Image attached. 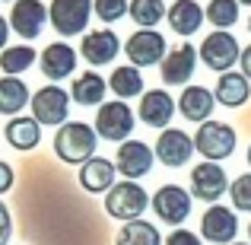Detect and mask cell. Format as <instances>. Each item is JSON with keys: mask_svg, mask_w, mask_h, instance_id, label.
Returning a JSON list of instances; mask_svg holds the SVG:
<instances>
[{"mask_svg": "<svg viewBox=\"0 0 251 245\" xmlns=\"http://www.w3.org/2000/svg\"><path fill=\"white\" fill-rule=\"evenodd\" d=\"M99 150V134L92 124L86 121H67L57 128L54 134V153L61 163L67 165H83L86 160H92Z\"/></svg>", "mask_w": 251, "mask_h": 245, "instance_id": "obj_1", "label": "cell"}, {"mask_svg": "<svg viewBox=\"0 0 251 245\" xmlns=\"http://www.w3.org/2000/svg\"><path fill=\"white\" fill-rule=\"evenodd\" d=\"M150 207V194L143 191L140 182H118L115 188L105 194V214L111 220H121V223H130V220H140L143 210Z\"/></svg>", "mask_w": 251, "mask_h": 245, "instance_id": "obj_2", "label": "cell"}, {"mask_svg": "<svg viewBox=\"0 0 251 245\" xmlns=\"http://www.w3.org/2000/svg\"><path fill=\"white\" fill-rule=\"evenodd\" d=\"M194 150L203 156L207 163H223L235 153V128L226 121H203L197 124L194 134Z\"/></svg>", "mask_w": 251, "mask_h": 245, "instance_id": "obj_3", "label": "cell"}, {"mask_svg": "<svg viewBox=\"0 0 251 245\" xmlns=\"http://www.w3.org/2000/svg\"><path fill=\"white\" fill-rule=\"evenodd\" d=\"M137 118L134 111H130L127 102H121V99H111V102H102L96 111V134L99 140H111V143H124L130 140V131H134Z\"/></svg>", "mask_w": 251, "mask_h": 245, "instance_id": "obj_4", "label": "cell"}, {"mask_svg": "<svg viewBox=\"0 0 251 245\" xmlns=\"http://www.w3.org/2000/svg\"><path fill=\"white\" fill-rule=\"evenodd\" d=\"M70 92L61 89L57 83H48L42 86L38 92H32V118L38 124H48V128H61L67 124V115H70Z\"/></svg>", "mask_w": 251, "mask_h": 245, "instance_id": "obj_5", "label": "cell"}, {"mask_svg": "<svg viewBox=\"0 0 251 245\" xmlns=\"http://www.w3.org/2000/svg\"><path fill=\"white\" fill-rule=\"evenodd\" d=\"M197 57L207 64V70H216V74H229V70L239 64L242 48H239V42H235L232 32H220V29H213V32H210V35L201 42V48H197Z\"/></svg>", "mask_w": 251, "mask_h": 245, "instance_id": "obj_6", "label": "cell"}, {"mask_svg": "<svg viewBox=\"0 0 251 245\" xmlns=\"http://www.w3.org/2000/svg\"><path fill=\"white\" fill-rule=\"evenodd\" d=\"M92 19V0H51L48 6V23L61 38L86 35V26Z\"/></svg>", "mask_w": 251, "mask_h": 245, "instance_id": "obj_7", "label": "cell"}, {"mask_svg": "<svg viewBox=\"0 0 251 245\" xmlns=\"http://www.w3.org/2000/svg\"><path fill=\"white\" fill-rule=\"evenodd\" d=\"M150 207L156 210V220L159 223H169V226L178 229V223H184L191 217L194 197H191V191L181 188V185H162V188H156Z\"/></svg>", "mask_w": 251, "mask_h": 245, "instance_id": "obj_8", "label": "cell"}, {"mask_svg": "<svg viewBox=\"0 0 251 245\" xmlns=\"http://www.w3.org/2000/svg\"><path fill=\"white\" fill-rule=\"evenodd\" d=\"M166 35L156 29H137L134 35H127L124 42V54L134 67H153V64H162V57L169 54L166 48Z\"/></svg>", "mask_w": 251, "mask_h": 245, "instance_id": "obj_9", "label": "cell"}, {"mask_svg": "<svg viewBox=\"0 0 251 245\" xmlns=\"http://www.w3.org/2000/svg\"><path fill=\"white\" fill-rule=\"evenodd\" d=\"M191 197L194 201H203V204H216L223 194L229 191V175L220 163H197L191 169Z\"/></svg>", "mask_w": 251, "mask_h": 245, "instance_id": "obj_10", "label": "cell"}, {"mask_svg": "<svg viewBox=\"0 0 251 245\" xmlns=\"http://www.w3.org/2000/svg\"><path fill=\"white\" fill-rule=\"evenodd\" d=\"M239 236V217L226 204H210L201 217V239L213 245H232Z\"/></svg>", "mask_w": 251, "mask_h": 245, "instance_id": "obj_11", "label": "cell"}, {"mask_svg": "<svg viewBox=\"0 0 251 245\" xmlns=\"http://www.w3.org/2000/svg\"><path fill=\"white\" fill-rule=\"evenodd\" d=\"M48 23V6L42 0H16L10 10V29L16 32L23 42H35L45 32Z\"/></svg>", "mask_w": 251, "mask_h": 245, "instance_id": "obj_12", "label": "cell"}, {"mask_svg": "<svg viewBox=\"0 0 251 245\" xmlns=\"http://www.w3.org/2000/svg\"><path fill=\"white\" fill-rule=\"evenodd\" d=\"M153 163H156V153H153V147L150 143H143V140H124L121 147H118V156H115V169H118V175H124L127 182H137V178H143L150 169H153Z\"/></svg>", "mask_w": 251, "mask_h": 245, "instance_id": "obj_13", "label": "cell"}, {"mask_svg": "<svg viewBox=\"0 0 251 245\" xmlns=\"http://www.w3.org/2000/svg\"><path fill=\"white\" fill-rule=\"evenodd\" d=\"M156 160L162 165H169V169H181V165L191 163V156L197 153L194 150V137L184 134L181 128H166L159 134V140H156Z\"/></svg>", "mask_w": 251, "mask_h": 245, "instance_id": "obj_14", "label": "cell"}, {"mask_svg": "<svg viewBox=\"0 0 251 245\" xmlns=\"http://www.w3.org/2000/svg\"><path fill=\"white\" fill-rule=\"evenodd\" d=\"M121 51H124L121 38H118L111 29H105V26H102V29H89L83 35V42H80L83 61L92 64V67H105V64H111Z\"/></svg>", "mask_w": 251, "mask_h": 245, "instance_id": "obj_15", "label": "cell"}, {"mask_svg": "<svg viewBox=\"0 0 251 245\" xmlns=\"http://www.w3.org/2000/svg\"><path fill=\"white\" fill-rule=\"evenodd\" d=\"M194 70H197V48L188 42L172 48L159 64V74H162V83L166 86H191Z\"/></svg>", "mask_w": 251, "mask_h": 245, "instance_id": "obj_16", "label": "cell"}, {"mask_svg": "<svg viewBox=\"0 0 251 245\" xmlns=\"http://www.w3.org/2000/svg\"><path fill=\"white\" fill-rule=\"evenodd\" d=\"M175 111H178V102L169 96L166 89H147L140 96V109H137V115H140V121L147 124V128L166 131L172 124V118H175Z\"/></svg>", "mask_w": 251, "mask_h": 245, "instance_id": "obj_17", "label": "cell"}, {"mask_svg": "<svg viewBox=\"0 0 251 245\" xmlns=\"http://www.w3.org/2000/svg\"><path fill=\"white\" fill-rule=\"evenodd\" d=\"M76 178H80V188L89 191V194H108L118 185V169H115V163L105 160V156H92V160H86L80 165Z\"/></svg>", "mask_w": 251, "mask_h": 245, "instance_id": "obj_18", "label": "cell"}, {"mask_svg": "<svg viewBox=\"0 0 251 245\" xmlns=\"http://www.w3.org/2000/svg\"><path fill=\"white\" fill-rule=\"evenodd\" d=\"M38 64H42V74L48 77L51 83L67 80L76 70V48L67 45V42H51L48 48L38 54Z\"/></svg>", "mask_w": 251, "mask_h": 245, "instance_id": "obj_19", "label": "cell"}, {"mask_svg": "<svg viewBox=\"0 0 251 245\" xmlns=\"http://www.w3.org/2000/svg\"><path fill=\"white\" fill-rule=\"evenodd\" d=\"M213 109H216V96H213V89H207V86L191 83V86H184L181 96H178V111H181L184 121L203 124V121H210Z\"/></svg>", "mask_w": 251, "mask_h": 245, "instance_id": "obj_20", "label": "cell"}, {"mask_svg": "<svg viewBox=\"0 0 251 245\" xmlns=\"http://www.w3.org/2000/svg\"><path fill=\"white\" fill-rule=\"evenodd\" d=\"M203 19H207V13H203V6L197 3V0H175L166 13L169 29L181 38H191L194 32H201Z\"/></svg>", "mask_w": 251, "mask_h": 245, "instance_id": "obj_21", "label": "cell"}, {"mask_svg": "<svg viewBox=\"0 0 251 245\" xmlns=\"http://www.w3.org/2000/svg\"><path fill=\"white\" fill-rule=\"evenodd\" d=\"M216 105H226V109H242V105L251 99V83L245 74L239 70H229V74H220V80L213 86Z\"/></svg>", "mask_w": 251, "mask_h": 245, "instance_id": "obj_22", "label": "cell"}, {"mask_svg": "<svg viewBox=\"0 0 251 245\" xmlns=\"http://www.w3.org/2000/svg\"><path fill=\"white\" fill-rule=\"evenodd\" d=\"M3 137H6V143H10L13 150L29 153V150H35L38 143H42V124H38L35 118L16 115V118H10V121H6Z\"/></svg>", "mask_w": 251, "mask_h": 245, "instance_id": "obj_23", "label": "cell"}, {"mask_svg": "<svg viewBox=\"0 0 251 245\" xmlns=\"http://www.w3.org/2000/svg\"><path fill=\"white\" fill-rule=\"evenodd\" d=\"M29 102L32 96H29V86L23 83V77H0V115L16 118Z\"/></svg>", "mask_w": 251, "mask_h": 245, "instance_id": "obj_24", "label": "cell"}, {"mask_svg": "<svg viewBox=\"0 0 251 245\" xmlns=\"http://www.w3.org/2000/svg\"><path fill=\"white\" fill-rule=\"evenodd\" d=\"M105 83L102 74H96V70H83L80 77L74 80V86H70V99H74L76 105H102L105 102Z\"/></svg>", "mask_w": 251, "mask_h": 245, "instance_id": "obj_25", "label": "cell"}, {"mask_svg": "<svg viewBox=\"0 0 251 245\" xmlns=\"http://www.w3.org/2000/svg\"><path fill=\"white\" fill-rule=\"evenodd\" d=\"M108 89L115 92L121 102H127V99H134V96H143V74L134 67V64L115 67L111 77H108Z\"/></svg>", "mask_w": 251, "mask_h": 245, "instance_id": "obj_26", "label": "cell"}, {"mask_svg": "<svg viewBox=\"0 0 251 245\" xmlns=\"http://www.w3.org/2000/svg\"><path fill=\"white\" fill-rule=\"evenodd\" d=\"M115 245H166L156 229V223H147V220H130L118 229L115 236Z\"/></svg>", "mask_w": 251, "mask_h": 245, "instance_id": "obj_27", "label": "cell"}, {"mask_svg": "<svg viewBox=\"0 0 251 245\" xmlns=\"http://www.w3.org/2000/svg\"><path fill=\"white\" fill-rule=\"evenodd\" d=\"M35 61H38V54H35L32 45H6V48L0 51V70H3V77L25 74Z\"/></svg>", "mask_w": 251, "mask_h": 245, "instance_id": "obj_28", "label": "cell"}, {"mask_svg": "<svg viewBox=\"0 0 251 245\" xmlns=\"http://www.w3.org/2000/svg\"><path fill=\"white\" fill-rule=\"evenodd\" d=\"M130 19H134L140 29H156V26L166 19L169 6L162 0H130Z\"/></svg>", "mask_w": 251, "mask_h": 245, "instance_id": "obj_29", "label": "cell"}, {"mask_svg": "<svg viewBox=\"0 0 251 245\" xmlns=\"http://www.w3.org/2000/svg\"><path fill=\"white\" fill-rule=\"evenodd\" d=\"M239 0H210L207 3V23L213 26V29H220V32H229L235 23H239Z\"/></svg>", "mask_w": 251, "mask_h": 245, "instance_id": "obj_30", "label": "cell"}, {"mask_svg": "<svg viewBox=\"0 0 251 245\" xmlns=\"http://www.w3.org/2000/svg\"><path fill=\"white\" fill-rule=\"evenodd\" d=\"M229 197H232L235 210L251 214V172H242L239 178H232V185H229Z\"/></svg>", "mask_w": 251, "mask_h": 245, "instance_id": "obj_31", "label": "cell"}, {"mask_svg": "<svg viewBox=\"0 0 251 245\" xmlns=\"http://www.w3.org/2000/svg\"><path fill=\"white\" fill-rule=\"evenodd\" d=\"M127 10H130L127 0H92V16L102 23H118L127 16Z\"/></svg>", "mask_w": 251, "mask_h": 245, "instance_id": "obj_32", "label": "cell"}, {"mask_svg": "<svg viewBox=\"0 0 251 245\" xmlns=\"http://www.w3.org/2000/svg\"><path fill=\"white\" fill-rule=\"evenodd\" d=\"M166 245H203V239L197 233H191V229L178 226V229H172V233L166 236Z\"/></svg>", "mask_w": 251, "mask_h": 245, "instance_id": "obj_33", "label": "cell"}, {"mask_svg": "<svg viewBox=\"0 0 251 245\" xmlns=\"http://www.w3.org/2000/svg\"><path fill=\"white\" fill-rule=\"evenodd\" d=\"M10 236H13V217L6 210V204L0 201V245H10Z\"/></svg>", "mask_w": 251, "mask_h": 245, "instance_id": "obj_34", "label": "cell"}, {"mask_svg": "<svg viewBox=\"0 0 251 245\" xmlns=\"http://www.w3.org/2000/svg\"><path fill=\"white\" fill-rule=\"evenodd\" d=\"M13 182H16V172H13V165L0 160V194H6V191L13 188Z\"/></svg>", "mask_w": 251, "mask_h": 245, "instance_id": "obj_35", "label": "cell"}, {"mask_svg": "<svg viewBox=\"0 0 251 245\" xmlns=\"http://www.w3.org/2000/svg\"><path fill=\"white\" fill-rule=\"evenodd\" d=\"M239 64H242V74H245V77H248V83H251V45H248L245 51H242Z\"/></svg>", "mask_w": 251, "mask_h": 245, "instance_id": "obj_36", "label": "cell"}, {"mask_svg": "<svg viewBox=\"0 0 251 245\" xmlns=\"http://www.w3.org/2000/svg\"><path fill=\"white\" fill-rule=\"evenodd\" d=\"M6 38H10V19H3V16H0V51H3Z\"/></svg>", "mask_w": 251, "mask_h": 245, "instance_id": "obj_37", "label": "cell"}, {"mask_svg": "<svg viewBox=\"0 0 251 245\" xmlns=\"http://www.w3.org/2000/svg\"><path fill=\"white\" fill-rule=\"evenodd\" d=\"M248 165H251V143H248Z\"/></svg>", "mask_w": 251, "mask_h": 245, "instance_id": "obj_38", "label": "cell"}, {"mask_svg": "<svg viewBox=\"0 0 251 245\" xmlns=\"http://www.w3.org/2000/svg\"><path fill=\"white\" fill-rule=\"evenodd\" d=\"M239 3H245V6H251V0H239Z\"/></svg>", "mask_w": 251, "mask_h": 245, "instance_id": "obj_39", "label": "cell"}, {"mask_svg": "<svg viewBox=\"0 0 251 245\" xmlns=\"http://www.w3.org/2000/svg\"><path fill=\"white\" fill-rule=\"evenodd\" d=\"M232 245H251V242H232Z\"/></svg>", "mask_w": 251, "mask_h": 245, "instance_id": "obj_40", "label": "cell"}, {"mask_svg": "<svg viewBox=\"0 0 251 245\" xmlns=\"http://www.w3.org/2000/svg\"><path fill=\"white\" fill-rule=\"evenodd\" d=\"M248 239H251V223H248Z\"/></svg>", "mask_w": 251, "mask_h": 245, "instance_id": "obj_41", "label": "cell"}, {"mask_svg": "<svg viewBox=\"0 0 251 245\" xmlns=\"http://www.w3.org/2000/svg\"><path fill=\"white\" fill-rule=\"evenodd\" d=\"M248 29H251V19H248Z\"/></svg>", "mask_w": 251, "mask_h": 245, "instance_id": "obj_42", "label": "cell"}, {"mask_svg": "<svg viewBox=\"0 0 251 245\" xmlns=\"http://www.w3.org/2000/svg\"><path fill=\"white\" fill-rule=\"evenodd\" d=\"M13 3H16V0H13Z\"/></svg>", "mask_w": 251, "mask_h": 245, "instance_id": "obj_43", "label": "cell"}]
</instances>
